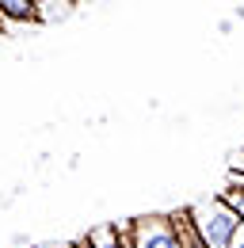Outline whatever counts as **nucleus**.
<instances>
[{"label":"nucleus","instance_id":"f257e3e1","mask_svg":"<svg viewBox=\"0 0 244 248\" xmlns=\"http://www.w3.org/2000/svg\"><path fill=\"white\" fill-rule=\"evenodd\" d=\"M187 214H191V225H195V233L202 237L206 248H233L237 233H241V217L233 214V210H225L217 202V195L187 206Z\"/></svg>","mask_w":244,"mask_h":248},{"label":"nucleus","instance_id":"f03ea898","mask_svg":"<svg viewBox=\"0 0 244 248\" xmlns=\"http://www.w3.org/2000/svg\"><path fill=\"white\" fill-rule=\"evenodd\" d=\"M130 248H180L168 214H149L130 221Z\"/></svg>","mask_w":244,"mask_h":248},{"label":"nucleus","instance_id":"7ed1b4c3","mask_svg":"<svg viewBox=\"0 0 244 248\" xmlns=\"http://www.w3.org/2000/svg\"><path fill=\"white\" fill-rule=\"evenodd\" d=\"M84 245L88 248H130V225H119V221L92 225L84 233Z\"/></svg>","mask_w":244,"mask_h":248},{"label":"nucleus","instance_id":"20e7f679","mask_svg":"<svg viewBox=\"0 0 244 248\" xmlns=\"http://www.w3.org/2000/svg\"><path fill=\"white\" fill-rule=\"evenodd\" d=\"M168 225H172L176 245H180V248H206V245H202V237L195 233V225H191V214H187V210H172V214H168Z\"/></svg>","mask_w":244,"mask_h":248},{"label":"nucleus","instance_id":"39448f33","mask_svg":"<svg viewBox=\"0 0 244 248\" xmlns=\"http://www.w3.org/2000/svg\"><path fill=\"white\" fill-rule=\"evenodd\" d=\"M217 202H221L225 210H233V214L241 217V225H244V191H237V187H225V191H217Z\"/></svg>","mask_w":244,"mask_h":248},{"label":"nucleus","instance_id":"423d86ee","mask_svg":"<svg viewBox=\"0 0 244 248\" xmlns=\"http://www.w3.org/2000/svg\"><path fill=\"white\" fill-rule=\"evenodd\" d=\"M244 229V225H241ZM233 248H244V233H237V241H233Z\"/></svg>","mask_w":244,"mask_h":248},{"label":"nucleus","instance_id":"0eeeda50","mask_svg":"<svg viewBox=\"0 0 244 248\" xmlns=\"http://www.w3.org/2000/svg\"><path fill=\"white\" fill-rule=\"evenodd\" d=\"M42 248H76L73 241H65V245H42Z\"/></svg>","mask_w":244,"mask_h":248},{"label":"nucleus","instance_id":"6e6552de","mask_svg":"<svg viewBox=\"0 0 244 248\" xmlns=\"http://www.w3.org/2000/svg\"><path fill=\"white\" fill-rule=\"evenodd\" d=\"M0 23H4V19H0Z\"/></svg>","mask_w":244,"mask_h":248}]
</instances>
